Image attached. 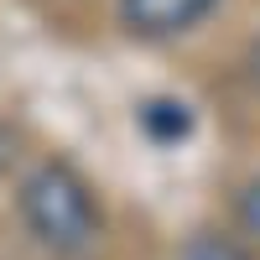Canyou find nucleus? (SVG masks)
<instances>
[{
  "mask_svg": "<svg viewBox=\"0 0 260 260\" xmlns=\"http://www.w3.org/2000/svg\"><path fill=\"white\" fill-rule=\"evenodd\" d=\"M21 219L31 224V234L52 250H83L99 240L104 229V213L94 203L89 182L78 177L73 167L62 161H42L26 182H21Z\"/></svg>",
  "mask_w": 260,
  "mask_h": 260,
  "instance_id": "1",
  "label": "nucleus"
},
{
  "mask_svg": "<svg viewBox=\"0 0 260 260\" xmlns=\"http://www.w3.org/2000/svg\"><path fill=\"white\" fill-rule=\"evenodd\" d=\"M213 11H219V0H120V21L136 37H177Z\"/></svg>",
  "mask_w": 260,
  "mask_h": 260,
  "instance_id": "2",
  "label": "nucleus"
},
{
  "mask_svg": "<svg viewBox=\"0 0 260 260\" xmlns=\"http://www.w3.org/2000/svg\"><path fill=\"white\" fill-rule=\"evenodd\" d=\"M141 130L156 146H177V141H187L192 130H198V115H192V104H182V99H172V94H161V99H146L141 104Z\"/></svg>",
  "mask_w": 260,
  "mask_h": 260,
  "instance_id": "3",
  "label": "nucleus"
},
{
  "mask_svg": "<svg viewBox=\"0 0 260 260\" xmlns=\"http://www.w3.org/2000/svg\"><path fill=\"white\" fill-rule=\"evenodd\" d=\"M182 260H260V255L245 250L240 240H229V234H219V229H198L182 245Z\"/></svg>",
  "mask_w": 260,
  "mask_h": 260,
  "instance_id": "4",
  "label": "nucleus"
},
{
  "mask_svg": "<svg viewBox=\"0 0 260 260\" xmlns=\"http://www.w3.org/2000/svg\"><path fill=\"white\" fill-rule=\"evenodd\" d=\"M240 224H245L255 240H260V177H255V182L240 192Z\"/></svg>",
  "mask_w": 260,
  "mask_h": 260,
  "instance_id": "5",
  "label": "nucleus"
},
{
  "mask_svg": "<svg viewBox=\"0 0 260 260\" xmlns=\"http://www.w3.org/2000/svg\"><path fill=\"white\" fill-rule=\"evenodd\" d=\"M16 156H21V136H16L11 125H0V172H11Z\"/></svg>",
  "mask_w": 260,
  "mask_h": 260,
  "instance_id": "6",
  "label": "nucleus"
},
{
  "mask_svg": "<svg viewBox=\"0 0 260 260\" xmlns=\"http://www.w3.org/2000/svg\"><path fill=\"white\" fill-rule=\"evenodd\" d=\"M250 78L260 83V42H255V47H250Z\"/></svg>",
  "mask_w": 260,
  "mask_h": 260,
  "instance_id": "7",
  "label": "nucleus"
}]
</instances>
